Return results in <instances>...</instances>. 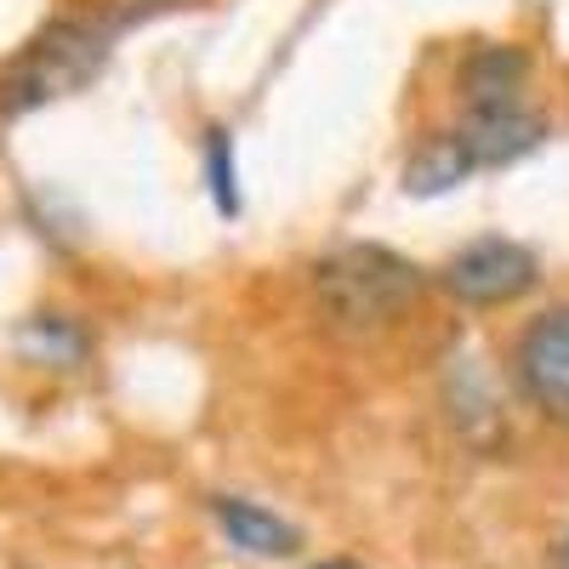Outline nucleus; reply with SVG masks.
<instances>
[{"label":"nucleus","instance_id":"obj_5","mask_svg":"<svg viewBox=\"0 0 569 569\" xmlns=\"http://www.w3.org/2000/svg\"><path fill=\"white\" fill-rule=\"evenodd\" d=\"M461 149L472 160V171H490V166H512L525 160L536 142L547 137V120L525 103H501V109H467V120L456 126Z\"/></svg>","mask_w":569,"mask_h":569},{"label":"nucleus","instance_id":"obj_10","mask_svg":"<svg viewBox=\"0 0 569 569\" xmlns=\"http://www.w3.org/2000/svg\"><path fill=\"white\" fill-rule=\"evenodd\" d=\"M206 177H211V194L222 217H240V188H233V154H228V131L211 126L206 131Z\"/></svg>","mask_w":569,"mask_h":569},{"label":"nucleus","instance_id":"obj_9","mask_svg":"<svg viewBox=\"0 0 569 569\" xmlns=\"http://www.w3.org/2000/svg\"><path fill=\"white\" fill-rule=\"evenodd\" d=\"M18 348H23L34 365H80V359H86V330L69 325L63 313H34V319L18 330Z\"/></svg>","mask_w":569,"mask_h":569},{"label":"nucleus","instance_id":"obj_2","mask_svg":"<svg viewBox=\"0 0 569 569\" xmlns=\"http://www.w3.org/2000/svg\"><path fill=\"white\" fill-rule=\"evenodd\" d=\"M109 58V34H98L91 23H52L40 40H29L12 58V69L0 74V120H18L52 98L80 91Z\"/></svg>","mask_w":569,"mask_h":569},{"label":"nucleus","instance_id":"obj_8","mask_svg":"<svg viewBox=\"0 0 569 569\" xmlns=\"http://www.w3.org/2000/svg\"><path fill=\"white\" fill-rule=\"evenodd\" d=\"M467 177H472V160H467L456 131H433L410 154V166H405V188H410V194H445V188H456Z\"/></svg>","mask_w":569,"mask_h":569},{"label":"nucleus","instance_id":"obj_4","mask_svg":"<svg viewBox=\"0 0 569 569\" xmlns=\"http://www.w3.org/2000/svg\"><path fill=\"white\" fill-rule=\"evenodd\" d=\"M512 365H518V382H525L530 405L552 416L558 427H569V302L525 325Z\"/></svg>","mask_w":569,"mask_h":569},{"label":"nucleus","instance_id":"obj_6","mask_svg":"<svg viewBox=\"0 0 569 569\" xmlns=\"http://www.w3.org/2000/svg\"><path fill=\"white\" fill-rule=\"evenodd\" d=\"M525 80H530L525 46H479L461 63V98H467V109H501V103H518Z\"/></svg>","mask_w":569,"mask_h":569},{"label":"nucleus","instance_id":"obj_11","mask_svg":"<svg viewBox=\"0 0 569 569\" xmlns=\"http://www.w3.org/2000/svg\"><path fill=\"white\" fill-rule=\"evenodd\" d=\"M313 569H359L353 558H325V563H313Z\"/></svg>","mask_w":569,"mask_h":569},{"label":"nucleus","instance_id":"obj_3","mask_svg":"<svg viewBox=\"0 0 569 569\" xmlns=\"http://www.w3.org/2000/svg\"><path fill=\"white\" fill-rule=\"evenodd\" d=\"M536 257L512 240H472L439 268V284L467 308H507L536 284Z\"/></svg>","mask_w":569,"mask_h":569},{"label":"nucleus","instance_id":"obj_7","mask_svg":"<svg viewBox=\"0 0 569 569\" xmlns=\"http://www.w3.org/2000/svg\"><path fill=\"white\" fill-rule=\"evenodd\" d=\"M211 512H217V525L233 547H246L257 558H284V552H297V530L284 525L279 512L257 507V501H240V496H211Z\"/></svg>","mask_w":569,"mask_h":569},{"label":"nucleus","instance_id":"obj_1","mask_svg":"<svg viewBox=\"0 0 569 569\" xmlns=\"http://www.w3.org/2000/svg\"><path fill=\"white\" fill-rule=\"evenodd\" d=\"M313 297L342 330H376L421 297V268L388 246H342L313 268Z\"/></svg>","mask_w":569,"mask_h":569}]
</instances>
